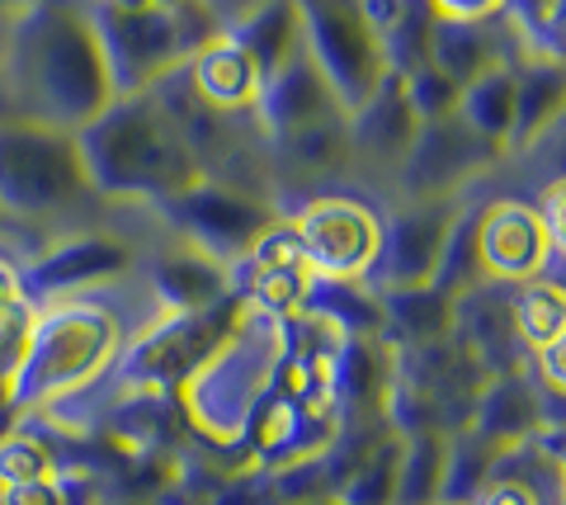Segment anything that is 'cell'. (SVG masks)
<instances>
[{"mask_svg": "<svg viewBox=\"0 0 566 505\" xmlns=\"http://www.w3.org/2000/svg\"><path fill=\"white\" fill-rule=\"evenodd\" d=\"M255 118L264 124V133H270L274 143H289V137H303L312 128L345 118V109L335 104L326 76L316 72V62L303 48L274 81H264V91L255 99Z\"/></svg>", "mask_w": 566, "mask_h": 505, "instance_id": "obj_16", "label": "cell"}, {"mask_svg": "<svg viewBox=\"0 0 566 505\" xmlns=\"http://www.w3.org/2000/svg\"><path fill=\"white\" fill-rule=\"evenodd\" d=\"M14 114L81 133L118 99L91 10L76 0H24L6 29V85Z\"/></svg>", "mask_w": 566, "mask_h": 505, "instance_id": "obj_1", "label": "cell"}, {"mask_svg": "<svg viewBox=\"0 0 566 505\" xmlns=\"http://www.w3.org/2000/svg\"><path fill=\"white\" fill-rule=\"evenodd\" d=\"M0 505H71V482L43 477V482H14L0 486Z\"/></svg>", "mask_w": 566, "mask_h": 505, "instance_id": "obj_32", "label": "cell"}, {"mask_svg": "<svg viewBox=\"0 0 566 505\" xmlns=\"http://www.w3.org/2000/svg\"><path fill=\"white\" fill-rule=\"evenodd\" d=\"M161 213L180 228V241L193 251H203L208 260L237 270L245 255L255 251V241L283 218L279 208L264 199H251L245 189L218 185V180H199L185 194H175L161 203Z\"/></svg>", "mask_w": 566, "mask_h": 505, "instance_id": "obj_10", "label": "cell"}, {"mask_svg": "<svg viewBox=\"0 0 566 505\" xmlns=\"http://www.w3.org/2000/svg\"><path fill=\"white\" fill-rule=\"evenodd\" d=\"M501 156H505L501 147L482 143L453 114V118H439V124H420L411 151L397 166V185L406 199H458V189L472 185Z\"/></svg>", "mask_w": 566, "mask_h": 505, "instance_id": "obj_14", "label": "cell"}, {"mask_svg": "<svg viewBox=\"0 0 566 505\" xmlns=\"http://www.w3.org/2000/svg\"><path fill=\"white\" fill-rule=\"evenodd\" d=\"M505 20H510V33L528 48V57L562 66L566 0H505Z\"/></svg>", "mask_w": 566, "mask_h": 505, "instance_id": "obj_28", "label": "cell"}, {"mask_svg": "<svg viewBox=\"0 0 566 505\" xmlns=\"http://www.w3.org/2000/svg\"><path fill=\"white\" fill-rule=\"evenodd\" d=\"M316 284H364L382 246V218L364 199L316 194L289 218Z\"/></svg>", "mask_w": 566, "mask_h": 505, "instance_id": "obj_12", "label": "cell"}, {"mask_svg": "<svg viewBox=\"0 0 566 505\" xmlns=\"http://www.w3.org/2000/svg\"><path fill=\"white\" fill-rule=\"evenodd\" d=\"M185 76H189L185 81L189 95L199 99L208 114H245V109L255 114V99L264 91V81L251 66V57H245L222 29L185 62Z\"/></svg>", "mask_w": 566, "mask_h": 505, "instance_id": "obj_18", "label": "cell"}, {"mask_svg": "<svg viewBox=\"0 0 566 505\" xmlns=\"http://www.w3.org/2000/svg\"><path fill=\"white\" fill-rule=\"evenodd\" d=\"M510 326H515V340L538 350V345H553L566 336V293L553 278H534V284L510 288Z\"/></svg>", "mask_w": 566, "mask_h": 505, "instance_id": "obj_27", "label": "cell"}, {"mask_svg": "<svg viewBox=\"0 0 566 505\" xmlns=\"http://www.w3.org/2000/svg\"><path fill=\"white\" fill-rule=\"evenodd\" d=\"M76 143L99 199L166 203L208 180L189 124L175 114L161 85L147 95H118L95 124L76 133Z\"/></svg>", "mask_w": 566, "mask_h": 505, "instance_id": "obj_2", "label": "cell"}, {"mask_svg": "<svg viewBox=\"0 0 566 505\" xmlns=\"http://www.w3.org/2000/svg\"><path fill=\"white\" fill-rule=\"evenodd\" d=\"M562 95H566L562 66H547V62L524 66V72H520V99H515V133H510V151L538 143L547 128H557Z\"/></svg>", "mask_w": 566, "mask_h": 505, "instance_id": "obj_26", "label": "cell"}, {"mask_svg": "<svg viewBox=\"0 0 566 505\" xmlns=\"http://www.w3.org/2000/svg\"><path fill=\"white\" fill-rule=\"evenodd\" d=\"M434 20H458V24H491L505 14V0H430Z\"/></svg>", "mask_w": 566, "mask_h": 505, "instance_id": "obj_33", "label": "cell"}, {"mask_svg": "<svg viewBox=\"0 0 566 505\" xmlns=\"http://www.w3.org/2000/svg\"><path fill=\"white\" fill-rule=\"evenodd\" d=\"M10 228V218H6V208H0V232H6Z\"/></svg>", "mask_w": 566, "mask_h": 505, "instance_id": "obj_40", "label": "cell"}, {"mask_svg": "<svg viewBox=\"0 0 566 505\" xmlns=\"http://www.w3.org/2000/svg\"><path fill=\"white\" fill-rule=\"evenodd\" d=\"M430 33H434L430 0H401L397 24L382 33V62H387V72L411 76V72H420V66H430Z\"/></svg>", "mask_w": 566, "mask_h": 505, "instance_id": "obj_29", "label": "cell"}, {"mask_svg": "<svg viewBox=\"0 0 566 505\" xmlns=\"http://www.w3.org/2000/svg\"><path fill=\"white\" fill-rule=\"evenodd\" d=\"M444 473H449V434L439 430L401 434L397 505H439L444 501Z\"/></svg>", "mask_w": 566, "mask_h": 505, "instance_id": "obj_24", "label": "cell"}, {"mask_svg": "<svg viewBox=\"0 0 566 505\" xmlns=\"http://www.w3.org/2000/svg\"><path fill=\"white\" fill-rule=\"evenodd\" d=\"M406 95H411V109L420 124H439V118L458 114V99H463V85L449 81L439 66H420V72L406 76Z\"/></svg>", "mask_w": 566, "mask_h": 505, "instance_id": "obj_31", "label": "cell"}, {"mask_svg": "<svg viewBox=\"0 0 566 505\" xmlns=\"http://www.w3.org/2000/svg\"><path fill=\"white\" fill-rule=\"evenodd\" d=\"M95 199L76 133L0 114V208L10 222H62Z\"/></svg>", "mask_w": 566, "mask_h": 505, "instance_id": "obj_5", "label": "cell"}, {"mask_svg": "<svg viewBox=\"0 0 566 505\" xmlns=\"http://www.w3.org/2000/svg\"><path fill=\"white\" fill-rule=\"evenodd\" d=\"M251 303L232 293V298L212 303L203 312H161L128 350L114 364L118 382L128 397H175L185 382L203 369V364L222 350V340L245 322Z\"/></svg>", "mask_w": 566, "mask_h": 505, "instance_id": "obj_7", "label": "cell"}, {"mask_svg": "<svg viewBox=\"0 0 566 505\" xmlns=\"http://www.w3.org/2000/svg\"><path fill=\"white\" fill-rule=\"evenodd\" d=\"M303 505H335V501H303Z\"/></svg>", "mask_w": 566, "mask_h": 505, "instance_id": "obj_41", "label": "cell"}, {"mask_svg": "<svg viewBox=\"0 0 566 505\" xmlns=\"http://www.w3.org/2000/svg\"><path fill=\"white\" fill-rule=\"evenodd\" d=\"M382 307V340L387 345H430L453 336V303L439 298L434 288L416 293H387Z\"/></svg>", "mask_w": 566, "mask_h": 505, "instance_id": "obj_23", "label": "cell"}, {"mask_svg": "<svg viewBox=\"0 0 566 505\" xmlns=\"http://www.w3.org/2000/svg\"><path fill=\"white\" fill-rule=\"evenodd\" d=\"M6 10H10V14H20V10H24V0H0V14H6Z\"/></svg>", "mask_w": 566, "mask_h": 505, "instance_id": "obj_37", "label": "cell"}, {"mask_svg": "<svg viewBox=\"0 0 566 505\" xmlns=\"http://www.w3.org/2000/svg\"><path fill=\"white\" fill-rule=\"evenodd\" d=\"M515 99H520V72L515 66H491L486 76L463 85L458 99V118L482 137V143L510 151V133H515Z\"/></svg>", "mask_w": 566, "mask_h": 505, "instance_id": "obj_21", "label": "cell"}, {"mask_svg": "<svg viewBox=\"0 0 566 505\" xmlns=\"http://www.w3.org/2000/svg\"><path fill=\"white\" fill-rule=\"evenodd\" d=\"M283 355V330L264 312H245V322L222 340V350L212 355L199 374L175 397L189 415V425L203 440L237 449L245 440V425L260 411V402L270 397V382Z\"/></svg>", "mask_w": 566, "mask_h": 505, "instance_id": "obj_4", "label": "cell"}, {"mask_svg": "<svg viewBox=\"0 0 566 505\" xmlns=\"http://www.w3.org/2000/svg\"><path fill=\"white\" fill-rule=\"evenodd\" d=\"M161 10H185V6H193V0H156Z\"/></svg>", "mask_w": 566, "mask_h": 505, "instance_id": "obj_38", "label": "cell"}, {"mask_svg": "<svg viewBox=\"0 0 566 505\" xmlns=\"http://www.w3.org/2000/svg\"><path fill=\"white\" fill-rule=\"evenodd\" d=\"M416 133H420V118L411 109V95H406V76L382 72L378 91L368 95L364 109L349 118V151H354V161H368V166L392 170V176H397V166L406 161Z\"/></svg>", "mask_w": 566, "mask_h": 505, "instance_id": "obj_17", "label": "cell"}, {"mask_svg": "<svg viewBox=\"0 0 566 505\" xmlns=\"http://www.w3.org/2000/svg\"><path fill=\"white\" fill-rule=\"evenodd\" d=\"M297 6H303L307 57L316 62V72L326 76L345 118H354L387 72L378 33L364 24L359 0H297Z\"/></svg>", "mask_w": 566, "mask_h": 505, "instance_id": "obj_8", "label": "cell"}, {"mask_svg": "<svg viewBox=\"0 0 566 505\" xmlns=\"http://www.w3.org/2000/svg\"><path fill=\"white\" fill-rule=\"evenodd\" d=\"M128 350V322L104 298H62L33 307L20 364L10 374V415L52 411L91 392Z\"/></svg>", "mask_w": 566, "mask_h": 505, "instance_id": "obj_3", "label": "cell"}, {"mask_svg": "<svg viewBox=\"0 0 566 505\" xmlns=\"http://www.w3.org/2000/svg\"><path fill=\"white\" fill-rule=\"evenodd\" d=\"M397 477H401V434L387 430L349 467V477L335 492V505H397Z\"/></svg>", "mask_w": 566, "mask_h": 505, "instance_id": "obj_25", "label": "cell"}, {"mask_svg": "<svg viewBox=\"0 0 566 505\" xmlns=\"http://www.w3.org/2000/svg\"><path fill=\"white\" fill-rule=\"evenodd\" d=\"M0 85H6V43H0Z\"/></svg>", "mask_w": 566, "mask_h": 505, "instance_id": "obj_39", "label": "cell"}, {"mask_svg": "<svg viewBox=\"0 0 566 505\" xmlns=\"http://www.w3.org/2000/svg\"><path fill=\"white\" fill-rule=\"evenodd\" d=\"M430 66H439L449 81L472 85L476 76H486L491 66H505L501 39L491 33V24H458V20H434L430 33Z\"/></svg>", "mask_w": 566, "mask_h": 505, "instance_id": "obj_22", "label": "cell"}, {"mask_svg": "<svg viewBox=\"0 0 566 505\" xmlns=\"http://www.w3.org/2000/svg\"><path fill=\"white\" fill-rule=\"evenodd\" d=\"M14 307H29L24 284H20V265L0 260V312H14Z\"/></svg>", "mask_w": 566, "mask_h": 505, "instance_id": "obj_35", "label": "cell"}, {"mask_svg": "<svg viewBox=\"0 0 566 505\" xmlns=\"http://www.w3.org/2000/svg\"><path fill=\"white\" fill-rule=\"evenodd\" d=\"M104 505H156V501H147V496H114V501H104Z\"/></svg>", "mask_w": 566, "mask_h": 505, "instance_id": "obj_36", "label": "cell"}, {"mask_svg": "<svg viewBox=\"0 0 566 505\" xmlns=\"http://www.w3.org/2000/svg\"><path fill=\"white\" fill-rule=\"evenodd\" d=\"M543 430H547V392L524 369L495 374L482 388V397H476V411H472V425H468L472 440L486 444L491 454L528 449Z\"/></svg>", "mask_w": 566, "mask_h": 505, "instance_id": "obj_15", "label": "cell"}, {"mask_svg": "<svg viewBox=\"0 0 566 505\" xmlns=\"http://www.w3.org/2000/svg\"><path fill=\"white\" fill-rule=\"evenodd\" d=\"M222 33L251 57L260 81H274L283 66L307 48L303 43V6H297V0H255L232 24H222Z\"/></svg>", "mask_w": 566, "mask_h": 505, "instance_id": "obj_19", "label": "cell"}, {"mask_svg": "<svg viewBox=\"0 0 566 505\" xmlns=\"http://www.w3.org/2000/svg\"><path fill=\"white\" fill-rule=\"evenodd\" d=\"M151 288L166 312H203L212 303L232 298L237 278L227 265H218V260H208L203 251L180 241V246H166L151 260Z\"/></svg>", "mask_w": 566, "mask_h": 505, "instance_id": "obj_20", "label": "cell"}, {"mask_svg": "<svg viewBox=\"0 0 566 505\" xmlns=\"http://www.w3.org/2000/svg\"><path fill=\"white\" fill-rule=\"evenodd\" d=\"M43 477H57V459H52V449L39 434H29V430L0 434V486L43 482Z\"/></svg>", "mask_w": 566, "mask_h": 505, "instance_id": "obj_30", "label": "cell"}, {"mask_svg": "<svg viewBox=\"0 0 566 505\" xmlns=\"http://www.w3.org/2000/svg\"><path fill=\"white\" fill-rule=\"evenodd\" d=\"M472 236H476L482 284H501V288L534 284L562 251V236L547 228V218L520 199H495L482 213H472Z\"/></svg>", "mask_w": 566, "mask_h": 505, "instance_id": "obj_13", "label": "cell"}, {"mask_svg": "<svg viewBox=\"0 0 566 505\" xmlns=\"http://www.w3.org/2000/svg\"><path fill=\"white\" fill-rule=\"evenodd\" d=\"M137 265L142 255L128 236L104 232V228H81L33 255L20 270V284H24V298L33 307H43L62 298H95V293L114 284H128Z\"/></svg>", "mask_w": 566, "mask_h": 505, "instance_id": "obj_9", "label": "cell"}, {"mask_svg": "<svg viewBox=\"0 0 566 505\" xmlns=\"http://www.w3.org/2000/svg\"><path fill=\"white\" fill-rule=\"evenodd\" d=\"M463 213H468L463 199H406V208L382 218V246H378L374 270L364 278V288L374 298L430 288Z\"/></svg>", "mask_w": 566, "mask_h": 505, "instance_id": "obj_11", "label": "cell"}, {"mask_svg": "<svg viewBox=\"0 0 566 505\" xmlns=\"http://www.w3.org/2000/svg\"><path fill=\"white\" fill-rule=\"evenodd\" d=\"M95 20L104 62H109L114 91L118 95H147L156 85H166L185 72V62L199 52L212 33H218V20L203 0H193L185 10H118V6H85Z\"/></svg>", "mask_w": 566, "mask_h": 505, "instance_id": "obj_6", "label": "cell"}, {"mask_svg": "<svg viewBox=\"0 0 566 505\" xmlns=\"http://www.w3.org/2000/svg\"><path fill=\"white\" fill-rule=\"evenodd\" d=\"M476 505H543V501H538V492H534L528 482L495 473V477L486 482V492L476 496Z\"/></svg>", "mask_w": 566, "mask_h": 505, "instance_id": "obj_34", "label": "cell"}]
</instances>
